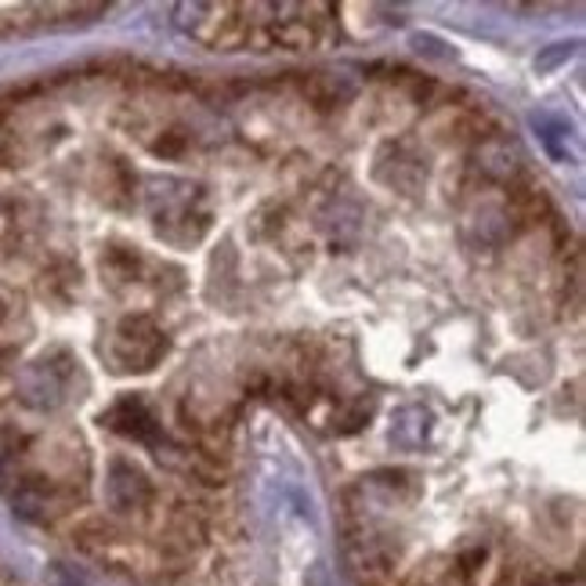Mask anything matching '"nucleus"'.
<instances>
[{
    "label": "nucleus",
    "instance_id": "obj_14",
    "mask_svg": "<svg viewBox=\"0 0 586 586\" xmlns=\"http://www.w3.org/2000/svg\"><path fill=\"white\" fill-rule=\"evenodd\" d=\"M51 583H55V586H87L84 579L77 576V572H69L66 565H55V569H51Z\"/></svg>",
    "mask_w": 586,
    "mask_h": 586
},
{
    "label": "nucleus",
    "instance_id": "obj_10",
    "mask_svg": "<svg viewBox=\"0 0 586 586\" xmlns=\"http://www.w3.org/2000/svg\"><path fill=\"white\" fill-rule=\"evenodd\" d=\"M388 152H395V163H384L380 160V167H377L380 181L398 185V189H406V192L417 189L420 178H424V167H420L417 160H409V156H398V149H388Z\"/></svg>",
    "mask_w": 586,
    "mask_h": 586
},
{
    "label": "nucleus",
    "instance_id": "obj_3",
    "mask_svg": "<svg viewBox=\"0 0 586 586\" xmlns=\"http://www.w3.org/2000/svg\"><path fill=\"white\" fill-rule=\"evenodd\" d=\"M178 26L189 33L192 40L207 44V48H232L243 40V19L239 8L228 4H178L174 8Z\"/></svg>",
    "mask_w": 586,
    "mask_h": 586
},
{
    "label": "nucleus",
    "instance_id": "obj_7",
    "mask_svg": "<svg viewBox=\"0 0 586 586\" xmlns=\"http://www.w3.org/2000/svg\"><path fill=\"white\" fill-rule=\"evenodd\" d=\"M431 435V413L424 406H409L402 413L395 417V427H391V438L398 445H406V449H417V445H424Z\"/></svg>",
    "mask_w": 586,
    "mask_h": 586
},
{
    "label": "nucleus",
    "instance_id": "obj_13",
    "mask_svg": "<svg viewBox=\"0 0 586 586\" xmlns=\"http://www.w3.org/2000/svg\"><path fill=\"white\" fill-rule=\"evenodd\" d=\"M572 51H576V44H554V51L543 55V58H536V69H539V73H543V69L558 66V62H565V58H572Z\"/></svg>",
    "mask_w": 586,
    "mask_h": 586
},
{
    "label": "nucleus",
    "instance_id": "obj_5",
    "mask_svg": "<svg viewBox=\"0 0 586 586\" xmlns=\"http://www.w3.org/2000/svg\"><path fill=\"white\" fill-rule=\"evenodd\" d=\"M105 427L116 431L120 438H134V442H156L160 438V424L152 420L149 406L142 398H120V402L109 406V413L102 417Z\"/></svg>",
    "mask_w": 586,
    "mask_h": 586
},
{
    "label": "nucleus",
    "instance_id": "obj_12",
    "mask_svg": "<svg viewBox=\"0 0 586 586\" xmlns=\"http://www.w3.org/2000/svg\"><path fill=\"white\" fill-rule=\"evenodd\" d=\"M370 413H373V402H366V398H359V402H351L344 413H341V435H351V431H359L362 424L370 420Z\"/></svg>",
    "mask_w": 586,
    "mask_h": 586
},
{
    "label": "nucleus",
    "instance_id": "obj_1",
    "mask_svg": "<svg viewBox=\"0 0 586 586\" xmlns=\"http://www.w3.org/2000/svg\"><path fill=\"white\" fill-rule=\"evenodd\" d=\"M149 210H152V221H156L160 236L174 246L199 243L210 225V214H207L199 189L189 181H178V178H163L152 185Z\"/></svg>",
    "mask_w": 586,
    "mask_h": 586
},
{
    "label": "nucleus",
    "instance_id": "obj_8",
    "mask_svg": "<svg viewBox=\"0 0 586 586\" xmlns=\"http://www.w3.org/2000/svg\"><path fill=\"white\" fill-rule=\"evenodd\" d=\"M102 272H105V279H109L116 290H124V286L138 283V276H142V257L131 254V250H124V246H113V250H105Z\"/></svg>",
    "mask_w": 586,
    "mask_h": 586
},
{
    "label": "nucleus",
    "instance_id": "obj_9",
    "mask_svg": "<svg viewBox=\"0 0 586 586\" xmlns=\"http://www.w3.org/2000/svg\"><path fill=\"white\" fill-rule=\"evenodd\" d=\"M478 232V243L482 246H496L507 239V232H511V214L507 210H500V207H482V210H474L471 221H467V232Z\"/></svg>",
    "mask_w": 586,
    "mask_h": 586
},
{
    "label": "nucleus",
    "instance_id": "obj_6",
    "mask_svg": "<svg viewBox=\"0 0 586 586\" xmlns=\"http://www.w3.org/2000/svg\"><path fill=\"white\" fill-rule=\"evenodd\" d=\"M518 149H514L507 138H489V142L478 149V167H482L492 181H511L518 174Z\"/></svg>",
    "mask_w": 586,
    "mask_h": 586
},
{
    "label": "nucleus",
    "instance_id": "obj_2",
    "mask_svg": "<svg viewBox=\"0 0 586 586\" xmlns=\"http://www.w3.org/2000/svg\"><path fill=\"white\" fill-rule=\"evenodd\" d=\"M167 355V337L149 315H127L116 323V330L105 344V359L113 362L116 373H142L152 370Z\"/></svg>",
    "mask_w": 586,
    "mask_h": 586
},
{
    "label": "nucleus",
    "instance_id": "obj_4",
    "mask_svg": "<svg viewBox=\"0 0 586 586\" xmlns=\"http://www.w3.org/2000/svg\"><path fill=\"white\" fill-rule=\"evenodd\" d=\"M105 503L116 514H138L152 503V485L149 478L131 464H113L105 474Z\"/></svg>",
    "mask_w": 586,
    "mask_h": 586
},
{
    "label": "nucleus",
    "instance_id": "obj_11",
    "mask_svg": "<svg viewBox=\"0 0 586 586\" xmlns=\"http://www.w3.org/2000/svg\"><path fill=\"white\" fill-rule=\"evenodd\" d=\"M272 40L283 44V48H312L315 44V26L308 19H283V22H272Z\"/></svg>",
    "mask_w": 586,
    "mask_h": 586
}]
</instances>
